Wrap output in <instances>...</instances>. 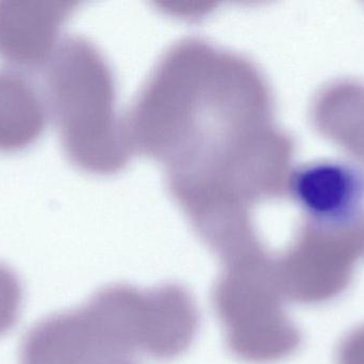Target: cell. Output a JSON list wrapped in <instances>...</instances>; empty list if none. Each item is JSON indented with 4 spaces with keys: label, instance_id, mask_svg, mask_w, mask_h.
I'll list each match as a JSON object with an SVG mask.
<instances>
[{
    "label": "cell",
    "instance_id": "6",
    "mask_svg": "<svg viewBox=\"0 0 364 364\" xmlns=\"http://www.w3.org/2000/svg\"><path fill=\"white\" fill-rule=\"evenodd\" d=\"M85 310L53 314L23 337L19 364H98Z\"/></svg>",
    "mask_w": 364,
    "mask_h": 364
},
{
    "label": "cell",
    "instance_id": "8",
    "mask_svg": "<svg viewBox=\"0 0 364 364\" xmlns=\"http://www.w3.org/2000/svg\"><path fill=\"white\" fill-rule=\"evenodd\" d=\"M23 307V286L13 269L0 263V337L18 322Z\"/></svg>",
    "mask_w": 364,
    "mask_h": 364
},
{
    "label": "cell",
    "instance_id": "3",
    "mask_svg": "<svg viewBox=\"0 0 364 364\" xmlns=\"http://www.w3.org/2000/svg\"><path fill=\"white\" fill-rule=\"evenodd\" d=\"M358 247L346 228L308 226L291 249L274 262L282 293L306 303L335 296L350 279Z\"/></svg>",
    "mask_w": 364,
    "mask_h": 364
},
{
    "label": "cell",
    "instance_id": "1",
    "mask_svg": "<svg viewBox=\"0 0 364 364\" xmlns=\"http://www.w3.org/2000/svg\"><path fill=\"white\" fill-rule=\"evenodd\" d=\"M111 81L102 56L81 36L62 41L46 66L49 109L64 153L87 172L110 171V145L117 152Z\"/></svg>",
    "mask_w": 364,
    "mask_h": 364
},
{
    "label": "cell",
    "instance_id": "5",
    "mask_svg": "<svg viewBox=\"0 0 364 364\" xmlns=\"http://www.w3.org/2000/svg\"><path fill=\"white\" fill-rule=\"evenodd\" d=\"M287 188L314 224L328 228H348L364 196L361 175L336 162L301 167L289 177Z\"/></svg>",
    "mask_w": 364,
    "mask_h": 364
},
{
    "label": "cell",
    "instance_id": "7",
    "mask_svg": "<svg viewBox=\"0 0 364 364\" xmlns=\"http://www.w3.org/2000/svg\"><path fill=\"white\" fill-rule=\"evenodd\" d=\"M47 125V108L26 75L0 70V153H16L33 145Z\"/></svg>",
    "mask_w": 364,
    "mask_h": 364
},
{
    "label": "cell",
    "instance_id": "10",
    "mask_svg": "<svg viewBox=\"0 0 364 364\" xmlns=\"http://www.w3.org/2000/svg\"><path fill=\"white\" fill-rule=\"evenodd\" d=\"M108 364H128V363H124V361L119 360V361H114V363H111Z\"/></svg>",
    "mask_w": 364,
    "mask_h": 364
},
{
    "label": "cell",
    "instance_id": "9",
    "mask_svg": "<svg viewBox=\"0 0 364 364\" xmlns=\"http://www.w3.org/2000/svg\"><path fill=\"white\" fill-rule=\"evenodd\" d=\"M341 364H364V329L350 336L342 346Z\"/></svg>",
    "mask_w": 364,
    "mask_h": 364
},
{
    "label": "cell",
    "instance_id": "4",
    "mask_svg": "<svg viewBox=\"0 0 364 364\" xmlns=\"http://www.w3.org/2000/svg\"><path fill=\"white\" fill-rule=\"evenodd\" d=\"M77 2L0 0V58L14 68L47 66Z\"/></svg>",
    "mask_w": 364,
    "mask_h": 364
},
{
    "label": "cell",
    "instance_id": "2",
    "mask_svg": "<svg viewBox=\"0 0 364 364\" xmlns=\"http://www.w3.org/2000/svg\"><path fill=\"white\" fill-rule=\"evenodd\" d=\"M282 296L267 254L227 263L214 297L229 348L237 356L265 363L296 348L299 333L282 310Z\"/></svg>",
    "mask_w": 364,
    "mask_h": 364
}]
</instances>
